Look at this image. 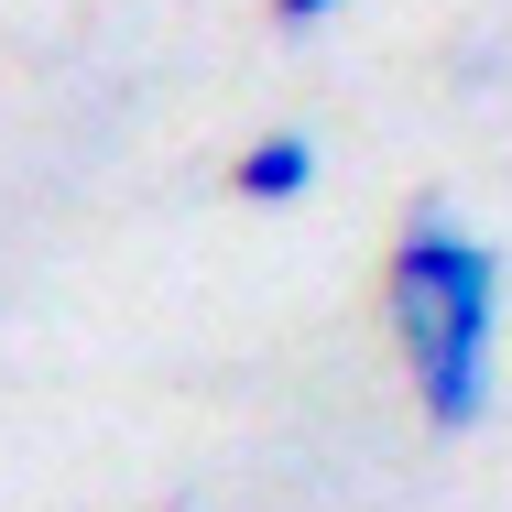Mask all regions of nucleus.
I'll return each mask as SVG.
<instances>
[{
	"label": "nucleus",
	"instance_id": "obj_1",
	"mask_svg": "<svg viewBox=\"0 0 512 512\" xmlns=\"http://www.w3.org/2000/svg\"><path fill=\"white\" fill-rule=\"evenodd\" d=\"M382 316L414 371V404L436 436H480L491 414V338H502V251L458 229L447 197H414L382 262Z\"/></svg>",
	"mask_w": 512,
	"mask_h": 512
},
{
	"label": "nucleus",
	"instance_id": "obj_3",
	"mask_svg": "<svg viewBox=\"0 0 512 512\" xmlns=\"http://www.w3.org/2000/svg\"><path fill=\"white\" fill-rule=\"evenodd\" d=\"M338 11H349V0H273V33H284V44H306V33H327Z\"/></svg>",
	"mask_w": 512,
	"mask_h": 512
},
{
	"label": "nucleus",
	"instance_id": "obj_2",
	"mask_svg": "<svg viewBox=\"0 0 512 512\" xmlns=\"http://www.w3.org/2000/svg\"><path fill=\"white\" fill-rule=\"evenodd\" d=\"M316 186V131H262V142H240V164H229V197L240 207H295Z\"/></svg>",
	"mask_w": 512,
	"mask_h": 512
}]
</instances>
